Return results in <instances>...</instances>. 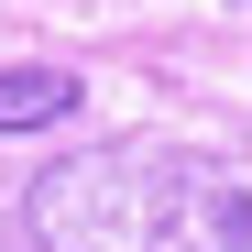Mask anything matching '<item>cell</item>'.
<instances>
[{
    "mask_svg": "<svg viewBox=\"0 0 252 252\" xmlns=\"http://www.w3.org/2000/svg\"><path fill=\"white\" fill-rule=\"evenodd\" d=\"M33 252H252V187L187 143H88L22 187Z\"/></svg>",
    "mask_w": 252,
    "mask_h": 252,
    "instance_id": "6da1fadb",
    "label": "cell"
},
{
    "mask_svg": "<svg viewBox=\"0 0 252 252\" xmlns=\"http://www.w3.org/2000/svg\"><path fill=\"white\" fill-rule=\"evenodd\" d=\"M88 99L66 66H0V132H55V121Z\"/></svg>",
    "mask_w": 252,
    "mask_h": 252,
    "instance_id": "7a4b0ae2",
    "label": "cell"
}]
</instances>
